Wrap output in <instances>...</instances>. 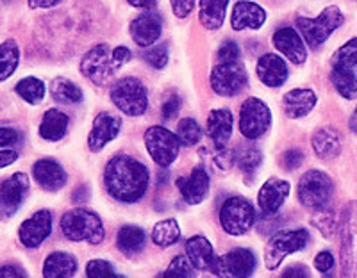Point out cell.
Segmentation results:
<instances>
[{"mask_svg":"<svg viewBox=\"0 0 357 278\" xmlns=\"http://www.w3.org/2000/svg\"><path fill=\"white\" fill-rule=\"evenodd\" d=\"M104 185L113 200L120 203L139 202L151 185V169L132 155L118 153L104 168Z\"/></svg>","mask_w":357,"mask_h":278,"instance_id":"obj_1","label":"cell"},{"mask_svg":"<svg viewBox=\"0 0 357 278\" xmlns=\"http://www.w3.org/2000/svg\"><path fill=\"white\" fill-rule=\"evenodd\" d=\"M59 226H61L63 235L73 242L86 241L97 246L106 238V229H104L100 216L84 207L66 210Z\"/></svg>","mask_w":357,"mask_h":278,"instance_id":"obj_2","label":"cell"},{"mask_svg":"<svg viewBox=\"0 0 357 278\" xmlns=\"http://www.w3.org/2000/svg\"><path fill=\"white\" fill-rule=\"evenodd\" d=\"M111 102L130 118L143 116L149 109V91L138 77H122L118 79L109 91Z\"/></svg>","mask_w":357,"mask_h":278,"instance_id":"obj_3","label":"cell"},{"mask_svg":"<svg viewBox=\"0 0 357 278\" xmlns=\"http://www.w3.org/2000/svg\"><path fill=\"white\" fill-rule=\"evenodd\" d=\"M296 193L302 206L318 213L329 207L334 194V182L321 169H309L298 180Z\"/></svg>","mask_w":357,"mask_h":278,"instance_id":"obj_4","label":"cell"},{"mask_svg":"<svg viewBox=\"0 0 357 278\" xmlns=\"http://www.w3.org/2000/svg\"><path fill=\"white\" fill-rule=\"evenodd\" d=\"M343 22H345V17H343L341 9L337 6H329L317 18H296V29H298L301 36L304 38L305 45H309L312 49H318L320 45L329 40L331 34L336 29L343 25Z\"/></svg>","mask_w":357,"mask_h":278,"instance_id":"obj_5","label":"cell"},{"mask_svg":"<svg viewBox=\"0 0 357 278\" xmlns=\"http://www.w3.org/2000/svg\"><path fill=\"white\" fill-rule=\"evenodd\" d=\"M341 278H357V202L343 210L340 223Z\"/></svg>","mask_w":357,"mask_h":278,"instance_id":"obj_6","label":"cell"},{"mask_svg":"<svg viewBox=\"0 0 357 278\" xmlns=\"http://www.w3.org/2000/svg\"><path fill=\"white\" fill-rule=\"evenodd\" d=\"M309 242V232L305 229L279 230L268 239L264 248V266L266 270L275 271L288 255L304 250Z\"/></svg>","mask_w":357,"mask_h":278,"instance_id":"obj_7","label":"cell"},{"mask_svg":"<svg viewBox=\"0 0 357 278\" xmlns=\"http://www.w3.org/2000/svg\"><path fill=\"white\" fill-rule=\"evenodd\" d=\"M143 143H145V148L152 161L161 168H168L177 161L181 141H178L177 134L168 130L167 127L152 125L151 129H146Z\"/></svg>","mask_w":357,"mask_h":278,"instance_id":"obj_8","label":"cell"},{"mask_svg":"<svg viewBox=\"0 0 357 278\" xmlns=\"http://www.w3.org/2000/svg\"><path fill=\"white\" fill-rule=\"evenodd\" d=\"M120 70L113 57L109 45L98 43L84 54L81 61V73L97 86H104Z\"/></svg>","mask_w":357,"mask_h":278,"instance_id":"obj_9","label":"cell"},{"mask_svg":"<svg viewBox=\"0 0 357 278\" xmlns=\"http://www.w3.org/2000/svg\"><path fill=\"white\" fill-rule=\"evenodd\" d=\"M256 222L254 206L243 196H231L222 203L220 225L229 235H245Z\"/></svg>","mask_w":357,"mask_h":278,"instance_id":"obj_10","label":"cell"},{"mask_svg":"<svg viewBox=\"0 0 357 278\" xmlns=\"http://www.w3.org/2000/svg\"><path fill=\"white\" fill-rule=\"evenodd\" d=\"M272 125V111L261 98L250 97L241 104L240 132L248 141L263 137Z\"/></svg>","mask_w":357,"mask_h":278,"instance_id":"obj_11","label":"cell"},{"mask_svg":"<svg viewBox=\"0 0 357 278\" xmlns=\"http://www.w3.org/2000/svg\"><path fill=\"white\" fill-rule=\"evenodd\" d=\"M211 88L220 97H236L248 84L247 68L240 61L236 63H218L209 77Z\"/></svg>","mask_w":357,"mask_h":278,"instance_id":"obj_12","label":"cell"},{"mask_svg":"<svg viewBox=\"0 0 357 278\" xmlns=\"http://www.w3.org/2000/svg\"><path fill=\"white\" fill-rule=\"evenodd\" d=\"M129 33L132 41L142 49H151L155 41L161 38L162 33V18L154 9L142 13L139 17L134 18L129 25Z\"/></svg>","mask_w":357,"mask_h":278,"instance_id":"obj_13","label":"cell"},{"mask_svg":"<svg viewBox=\"0 0 357 278\" xmlns=\"http://www.w3.org/2000/svg\"><path fill=\"white\" fill-rule=\"evenodd\" d=\"M122 130V118L113 113H98L93 120V125L88 136V148L91 152H100L106 148L111 141H114Z\"/></svg>","mask_w":357,"mask_h":278,"instance_id":"obj_14","label":"cell"},{"mask_svg":"<svg viewBox=\"0 0 357 278\" xmlns=\"http://www.w3.org/2000/svg\"><path fill=\"white\" fill-rule=\"evenodd\" d=\"M29 190H31V180L22 171L6 178L0 184V210L8 216L17 213L27 198Z\"/></svg>","mask_w":357,"mask_h":278,"instance_id":"obj_15","label":"cell"},{"mask_svg":"<svg viewBox=\"0 0 357 278\" xmlns=\"http://www.w3.org/2000/svg\"><path fill=\"white\" fill-rule=\"evenodd\" d=\"M289 193H291V184L288 180L279 177L268 178L257 193V206H259L261 214L263 216H275L280 207L284 206Z\"/></svg>","mask_w":357,"mask_h":278,"instance_id":"obj_16","label":"cell"},{"mask_svg":"<svg viewBox=\"0 0 357 278\" xmlns=\"http://www.w3.org/2000/svg\"><path fill=\"white\" fill-rule=\"evenodd\" d=\"M52 232V213L41 209L25 219L18 229V238L25 248H38Z\"/></svg>","mask_w":357,"mask_h":278,"instance_id":"obj_17","label":"cell"},{"mask_svg":"<svg viewBox=\"0 0 357 278\" xmlns=\"http://www.w3.org/2000/svg\"><path fill=\"white\" fill-rule=\"evenodd\" d=\"M272 43L277 50L293 65H304L307 61V47H305L304 38L293 27H280L273 33Z\"/></svg>","mask_w":357,"mask_h":278,"instance_id":"obj_18","label":"cell"},{"mask_svg":"<svg viewBox=\"0 0 357 278\" xmlns=\"http://www.w3.org/2000/svg\"><path fill=\"white\" fill-rule=\"evenodd\" d=\"M209 173L202 164L195 166L191 169V173L188 177L177 178V187L183 194L184 202L190 206H199L209 194Z\"/></svg>","mask_w":357,"mask_h":278,"instance_id":"obj_19","label":"cell"},{"mask_svg":"<svg viewBox=\"0 0 357 278\" xmlns=\"http://www.w3.org/2000/svg\"><path fill=\"white\" fill-rule=\"evenodd\" d=\"M266 22V11L263 6L252 2V0H238L232 8L231 15V27L232 31H259Z\"/></svg>","mask_w":357,"mask_h":278,"instance_id":"obj_20","label":"cell"},{"mask_svg":"<svg viewBox=\"0 0 357 278\" xmlns=\"http://www.w3.org/2000/svg\"><path fill=\"white\" fill-rule=\"evenodd\" d=\"M206 130L215 148L222 152L227 148L232 132H234V116L229 109H213L207 116Z\"/></svg>","mask_w":357,"mask_h":278,"instance_id":"obj_21","label":"cell"},{"mask_svg":"<svg viewBox=\"0 0 357 278\" xmlns=\"http://www.w3.org/2000/svg\"><path fill=\"white\" fill-rule=\"evenodd\" d=\"M33 177L45 191H59L65 187L68 180L65 168L52 157H45L34 162Z\"/></svg>","mask_w":357,"mask_h":278,"instance_id":"obj_22","label":"cell"},{"mask_svg":"<svg viewBox=\"0 0 357 278\" xmlns=\"http://www.w3.org/2000/svg\"><path fill=\"white\" fill-rule=\"evenodd\" d=\"M257 77L268 88H280L288 81L289 70L286 61L277 54H264L257 61Z\"/></svg>","mask_w":357,"mask_h":278,"instance_id":"obj_23","label":"cell"},{"mask_svg":"<svg viewBox=\"0 0 357 278\" xmlns=\"http://www.w3.org/2000/svg\"><path fill=\"white\" fill-rule=\"evenodd\" d=\"M318 98L317 93L307 88H295L291 91H288L282 97V107H284V113L288 114L293 120H298V118H304L314 109Z\"/></svg>","mask_w":357,"mask_h":278,"instance_id":"obj_24","label":"cell"},{"mask_svg":"<svg viewBox=\"0 0 357 278\" xmlns=\"http://www.w3.org/2000/svg\"><path fill=\"white\" fill-rule=\"evenodd\" d=\"M77 257L68 252H52L43 262V278H73L77 275Z\"/></svg>","mask_w":357,"mask_h":278,"instance_id":"obj_25","label":"cell"},{"mask_svg":"<svg viewBox=\"0 0 357 278\" xmlns=\"http://www.w3.org/2000/svg\"><path fill=\"white\" fill-rule=\"evenodd\" d=\"M311 145L321 161H333L341 153V134L334 127H321L312 134Z\"/></svg>","mask_w":357,"mask_h":278,"instance_id":"obj_26","label":"cell"},{"mask_svg":"<svg viewBox=\"0 0 357 278\" xmlns=\"http://www.w3.org/2000/svg\"><path fill=\"white\" fill-rule=\"evenodd\" d=\"M222 258L231 278H250L256 271V255L248 248H234L229 254L222 255Z\"/></svg>","mask_w":357,"mask_h":278,"instance_id":"obj_27","label":"cell"},{"mask_svg":"<svg viewBox=\"0 0 357 278\" xmlns=\"http://www.w3.org/2000/svg\"><path fill=\"white\" fill-rule=\"evenodd\" d=\"M184 250H186V257L191 262V266L199 271H209L216 257L213 245L204 235H193L188 239Z\"/></svg>","mask_w":357,"mask_h":278,"instance_id":"obj_28","label":"cell"},{"mask_svg":"<svg viewBox=\"0 0 357 278\" xmlns=\"http://www.w3.org/2000/svg\"><path fill=\"white\" fill-rule=\"evenodd\" d=\"M70 125L68 114L61 109H49L40 123V136L45 141H61Z\"/></svg>","mask_w":357,"mask_h":278,"instance_id":"obj_29","label":"cell"},{"mask_svg":"<svg viewBox=\"0 0 357 278\" xmlns=\"http://www.w3.org/2000/svg\"><path fill=\"white\" fill-rule=\"evenodd\" d=\"M146 245V234L142 226L136 225H123L122 229L118 230L116 235V246L118 250L122 252L123 255H138L139 252L145 248Z\"/></svg>","mask_w":357,"mask_h":278,"instance_id":"obj_30","label":"cell"},{"mask_svg":"<svg viewBox=\"0 0 357 278\" xmlns=\"http://www.w3.org/2000/svg\"><path fill=\"white\" fill-rule=\"evenodd\" d=\"M229 0H200L199 20L207 31H218L225 20Z\"/></svg>","mask_w":357,"mask_h":278,"instance_id":"obj_31","label":"cell"},{"mask_svg":"<svg viewBox=\"0 0 357 278\" xmlns=\"http://www.w3.org/2000/svg\"><path fill=\"white\" fill-rule=\"evenodd\" d=\"M50 95H52L54 100L65 105L81 104L82 98H84L82 89L65 77H57L50 82Z\"/></svg>","mask_w":357,"mask_h":278,"instance_id":"obj_32","label":"cell"},{"mask_svg":"<svg viewBox=\"0 0 357 278\" xmlns=\"http://www.w3.org/2000/svg\"><path fill=\"white\" fill-rule=\"evenodd\" d=\"M20 65V49L15 40L0 43V82L8 81Z\"/></svg>","mask_w":357,"mask_h":278,"instance_id":"obj_33","label":"cell"},{"mask_svg":"<svg viewBox=\"0 0 357 278\" xmlns=\"http://www.w3.org/2000/svg\"><path fill=\"white\" fill-rule=\"evenodd\" d=\"M331 81H333L334 88L340 93L341 97L347 100H354L357 98V77L354 70L347 68H334L331 72Z\"/></svg>","mask_w":357,"mask_h":278,"instance_id":"obj_34","label":"cell"},{"mask_svg":"<svg viewBox=\"0 0 357 278\" xmlns=\"http://www.w3.org/2000/svg\"><path fill=\"white\" fill-rule=\"evenodd\" d=\"M178 239H181V226L174 218L162 219V222L155 223L152 229V241L161 248L174 246Z\"/></svg>","mask_w":357,"mask_h":278,"instance_id":"obj_35","label":"cell"},{"mask_svg":"<svg viewBox=\"0 0 357 278\" xmlns=\"http://www.w3.org/2000/svg\"><path fill=\"white\" fill-rule=\"evenodd\" d=\"M15 91L20 95V98H24L27 104L38 105L43 102L45 93H47V88H45V82L40 81L38 77H25L15 86Z\"/></svg>","mask_w":357,"mask_h":278,"instance_id":"obj_36","label":"cell"},{"mask_svg":"<svg viewBox=\"0 0 357 278\" xmlns=\"http://www.w3.org/2000/svg\"><path fill=\"white\" fill-rule=\"evenodd\" d=\"M234 161L243 173L252 175L263 162V152L254 145L241 146L234 152Z\"/></svg>","mask_w":357,"mask_h":278,"instance_id":"obj_37","label":"cell"},{"mask_svg":"<svg viewBox=\"0 0 357 278\" xmlns=\"http://www.w3.org/2000/svg\"><path fill=\"white\" fill-rule=\"evenodd\" d=\"M177 137L181 146H195L202 139L204 130L195 118H183L177 123Z\"/></svg>","mask_w":357,"mask_h":278,"instance_id":"obj_38","label":"cell"},{"mask_svg":"<svg viewBox=\"0 0 357 278\" xmlns=\"http://www.w3.org/2000/svg\"><path fill=\"white\" fill-rule=\"evenodd\" d=\"M334 68H347L354 70L357 66V38L347 41L343 47L337 49V52L333 57Z\"/></svg>","mask_w":357,"mask_h":278,"instance_id":"obj_39","label":"cell"},{"mask_svg":"<svg viewBox=\"0 0 357 278\" xmlns=\"http://www.w3.org/2000/svg\"><path fill=\"white\" fill-rule=\"evenodd\" d=\"M86 277L88 278H126L118 273L109 261L104 258H93L86 264Z\"/></svg>","mask_w":357,"mask_h":278,"instance_id":"obj_40","label":"cell"},{"mask_svg":"<svg viewBox=\"0 0 357 278\" xmlns=\"http://www.w3.org/2000/svg\"><path fill=\"white\" fill-rule=\"evenodd\" d=\"M162 278H197L195 268L191 266V262L188 261L186 255H177L170 262V266L167 268Z\"/></svg>","mask_w":357,"mask_h":278,"instance_id":"obj_41","label":"cell"},{"mask_svg":"<svg viewBox=\"0 0 357 278\" xmlns=\"http://www.w3.org/2000/svg\"><path fill=\"white\" fill-rule=\"evenodd\" d=\"M143 59L155 70H162L168 65V47L165 43L154 45L143 52Z\"/></svg>","mask_w":357,"mask_h":278,"instance_id":"obj_42","label":"cell"},{"mask_svg":"<svg viewBox=\"0 0 357 278\" xmlns=\"http://www.w3.org/2000/svg\"><path fill=\"white\" fill-rule=\"evenodd\" d=\"M312 223L317 225V229H320V232L325 235V238H331V235L334 234V229H336V219H334V214L327 209L318 210L317 216L312 218Z\"/></svg>","mask_w":357,"mask_h":278,"instance_id":"obj_43","label":"cell"},{"mask_svg":"<svg viewBox=\"0 0 357 278\" xmlns=\"http://www.w3.org/2000/svg\"><path fill=\"white\" fill-rule=\"evenodd\" d=\"M240 47L234 40L223 41L222 47L218 49V61L220 63H236L240 61Z\"/></svg>","mask_w":357,"mask_h":278,"instance_id":"obj_44","label":"cell"},{"mask_svg":"<svg viewBox=\"0 0 357 278\" xmlns=\"http://www.w3.org/2000/svg\"><path fill=\"white\" fill-rule=\"evenodd\" d=\"M304 162V152L298 148H289L282 153V157H280V164L284 169H296L298 166Z\"/></svg>","mask_w":357,"mask_h":278,"instance_id":"obj_45","label":"cell"},{"mask_svg":"<svg viewBox=\"0 0 357 278\" xmlns=\"http://www.w3.org/2000/svg\"><path fill=\"white\" fill-rule=\"evenodd\" d=\"M178 111H181V98H178V95H170V97L165 100V104H162L161 107V114L165 120H174L175 116L178 114Z\"/></svg>","mask_w":357,"mask_h":278,"instance_id":"obj_46","label":"cell"},{"mask_svg":"<svg viewBox=\"0 0 357 278\" xmlns=\"http://www.w3.org/2000/svg\"><path fill=\"white\" fill-rule=\"evenodd\" d=\"M172 11L177 18H188L195 8V0H170Z\"/></svg>","mask_w":357,"mask_h":278,"instance_id":"obj_47","label":"cell"},{"mask_svg":"<svg viewBox=\"0 0 357 278\" xmlns=\"http://www.w3.org/2000/svg\"><path fill=\"white\" fill-rule=\"evenodd\" d=\"M314 268H317L320 273H329L334 268V255L329 250H324L314 257Z\"/></svg>","mask_w":357,"mask_h":278,"instance_id":"obj_48","label":"cell"},{"mask_svg":"<svg viewBox=\"0 0 357 278\" xmlns=\"http://www.w3.org/2000/svg\"><path fill=\"white\" fill-rule=\"evenodd\" d=\"M20 141V132L11 127H0V148L4 150L6 146H15Z\"/></svg>","mask_w":357,"mask_h":278,"instance_id":"obj_49","label":"cell"},{"mask_svg":"<svg viewBox=\"0 0 357 278\" xmlns=\"http://www.w3.org/2000/svg\"><path fill=\"white\" fill-rule=\"evenodd\" d=\"M0 278H29L27 273L18 264H6L0 268Z\"/></svg>","mask_w":357,"mask_h":278,"instance_id":"obj_50","label":"cell"},{"mask_svg":"<svg viewBox=\"0 0 357 278\" xmlns=\"http://www.w3.org/2000/svg\"><path fill=\"white\" fill-rule=\"evenodd\" d=\"M280 278H311L309 277L307 268L302 266V264H295V266H289L282 271Z\"/></svg>","mask_w":357,"mask_h":278,"instance_id":"obj_51","label":"cell"},{"mask_svg":"<svg viewBox=\"0 0 357 278\" xmlns=\"http://www.w3.org/2000/svg\"><path fill=\"white\" fill-rule=\"evenodd\" d=\"M17 161H18V152L9 148L0 150V168H8V166H11L13 162H17Z\"/></svg>","mask_w":357,"mask_h":278,"instance_id":"obj_52","label":"cell"},{"mask_svg":"<svg viewBox=\"0 0 357 278\" xmlns=\"http://www.w3.org/2000/svg\"><path fill=\"white\" fill-rule=\"evenodd\" d=\"M61 2V0H27V4L31 9H49L54 8Z\"/></svg>","mask_w":357,"mask_h":278,"instance_id":"obj_53","label":"cell"},{"mask_svg":"<svg viewBox=\"0 0 357 278\" xmlns=\"http://www.w3.org/2000/svg\"><path fill=\"white\" fill-rule=\"evenodd\" d=\"M126 2L132 6V8L146 9V11H149V9H154L155 6V0H126Z\"/></svg>","mask_w":357,"mask_h":278,"instance_id":"obj_54","label":"cell"},{"mask_svg":"<svg viewBox=\"0 0 357 278\" xmlns=\"http://www.w3.org/2000/svg\"><path fill=\"white\" fill-rule=\"evenodd\" d=\"M349 125H350V129H352V132L357 134V107H356V111H354L352 118H350Z\"/></svg>","mask_w":357,"mask_h":278,"instance_id":"obj_55","label":"cell"}]
</instances>
